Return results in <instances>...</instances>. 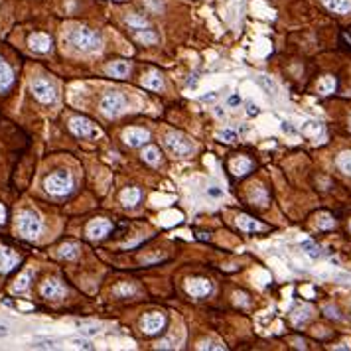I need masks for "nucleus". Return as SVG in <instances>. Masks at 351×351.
Listing matches in <instances>:
<instances>
[{
	"instance_id": "obj_35",
	"label": "nucleus",
	"mask_w": 351,
	"mask_h": 351,
	"mask_svg": "<svg viewBox=\"0 0 351 351\" xmlns=\"http://www.w3.org/2000/svg\"><path fill=\"white\" fill-rule=\"evenodd\" d=\"M197 349H225V345H221L217 341H199Z\"/></svg>"
},
{
	"instance_id": "obj_24",
	"label": "nucleus",
	"mask_w": 351,
	"mask_h": 351,
	"mask_svg": "<svg viewBox=\"0 0 351 351\" xmlns=\"http://www.w3.org/2000/svg\"><path fill=\"white\" fill-rule=\"evenodd\" d=\"M334 91H335V79H334V77L326 75V77H321V79L318 81V93H319V95H330V93H334Z\"/></svg>"
},
{
	"instance_id": "obj_26",
	"label": "nucleus",
	"mask_w": 351,
	"mask_h": 351,
	"mask_svg": "<svg viewBox=\"0 0 351 351\" xmlns=\"http://www.w3.org/2000/svg\"><path fill=\"white\" fill-rule=\"evenodd\" d=\"M30 280H32V272H24L16 278V282L12 284V292H26L28 288H30Z\"/></svg>"
},
{
	"instance_id": "obj_20",
	"label": "nucleus",
	"mask_w": 351,
	"mask_h": 351,
	"mask_svg": "<svg viewBox=\"0 0 351 351\" xmlns=\"http://www.w3.org/2000/svg\"><path fill=\"white\" fill-rule=\"evenodd\" d=\"M251 168H253V162L249 158H245V156H239V158H235L231 162V172L235 176H239V178H241V176H245V174H249Z\"/></svg>"
},
{
	"instance_id": "obj_4",
	"label": "nucleus",
	"mask_w": 351,
	"mask_h": 351,
	"mask_svg": "<svg viewBox=\"0 0 351 351\" xmlns=\"http://www.w3.org/2000/svg\"><path fill=\"white\" fill-rule=\"evenodd\" d=\"M18 231L20 235L26 237V239H36L40 233H42V219L36 211L32 209H26L18 215Z\"/></svg>"
},
{
	"instance_id": "obj_5",
	"label": "nucleus",
	"mask_w": 351,
	"mask_h": 351,
	"mask_svg": "<svg viewBox=\"0 0 351 351\" xmlns=\"http://www.w3.org/2000/svg\"><path fill=\"white\" fill-rule=\"evenodd\" d=\"M125 107H127V99L123 93L119 91H109L103 95L101 99V112L109 119H114V116H121L125 112Z\"/></svg>"
},
{
	"instance_id": "obj_44",
	"label": "nucleus",
	"mask_w": 351,
	"mask_h": 351,
	"mask_svg": "<svg viewBox=\"0 0 351 351\" xmlns=\"http://www.w3.org/2000/svg\"><path fill=\"white\" fill-rule=\"evenodd\" d=\"M215 99H217L215 93H211V95H203V97H201V101H206V103H207V101H215Z\"/></svg>"
},
{
	"instance_id": "obj_34",
	"label": "nucleus",
	"mask_w": 351,
	"mask_h": 351,
	"mask_svg": "<svg viewBox=\"0 0 351 351\" xmlns=\"http://www.w3.org/2000/svg\"><path fill=\"white\" fill-rule=\"evenodd\" d=\"M335 225V221L332 219V215H328V213H321L319 217H318V227L319 229H332Z\"/></svg>"
},
{
	"instance_id": "obj_23",
	"label": "nucleus",
	"mask_w": 351,
	"mask_h": 351,
	"mask_svg": "<svg viewBox=\"0 0 351 351\" xmlns=\"http://www.w3.org/2000/svg\"><path fill=\"white\" fill-rule=\"evenodd\" d=\"M134 38L140 44H156L158 42V34L148 30V28H142V30H134Z\"/></svg>"
},
{
	"instance_id": "obj_37",
	"label": "nucleus",
	"mask_w": 351,
	"mask_h": 351,
	"mask_svg": "<svg viewBox=\"0 0 351 351\" xmlns=\"http://www.w3.org/2000/svg\"><path fill=\"white\" fill-rule=\"evenodd\" d=\"M71 343L79 349H93V343L91 341H87V339H71Z\"/></svg>"
},
{
	"instance_id": "obj_7",
	"label": "nucleus",
	"mask_w": 351,
	"mask_h": 351,
	"mask_svg": "<svg viewBox=\"0 0 351 351\" xmlns=\"http://www.w3.org/2000/svg\"><path fill=\"white\" fill-rule=\"evenodd\" d=\"M69 130L79 138H97L101 136V130L93 127V123L85 116H73L69 121Z\"/></svg>"
},
{
	"instance_id": "obj_22",
	"label": "nucleus",
	"mask_w": 351,
	"mask_h": 351,
	"mask_svg": "<svg viewBox=\"0 0 351 351\" xmlns=\"http://www.w3.org/2000/svg\"><path fill=\"white\" fill-rule=\"evenodd\" d=\"M237 225H239V229H243V231H247V233H255V231H260V229H262V225H260L256 219L249 217V215H239V217H237Z\"/></svg>"
},
{
	"instance_id": "obj_40",
	"label": "nucleus",
	"mask_w": 351,
	"mask_h": 351,
	"mask_svg": "<svg viewBox=\"0 0 351 351\" xmlns=\"http://www.w3.org/2000/svg\"><path fill=\"white\" fill-rule=\"evenodd\" d=\"M324 312H326L330 318H334V319H339V314H337V310H335V308H332V306H326V308H324Z\"/></svg>"
},
{
	"instance_id": "obj_10",
	"label": "nucleus",
	"mask_w": 351,
	"mask_h": 351,
	"mask_svg": "<svg viewBox=\"0 0 351 351\" xmlns=\"http://www.w3.org/2000/svg\"><path fill=\"white\" fill-rule=\"evenodd\" d=\"M211 282L207 278H190L186 282V290L188 294H191L193 298H203V296H209L211 294Z\"/></svg>"
},
{
	"instance_id": "obj_21",
	"label": "nucleus",
	"mask_w": 351,
	"mask_h": 351,
	"mask_svg": "<svg viewBox=\"0 0 351 351\" xmlns=\"http://www.w3.org/2000/svg\"><path fill=\"white\" fill-rule=\"evenodd\" d=\"M138 201H140V190L138 188H127L121 193V203L125 207H134Z\"/></svg>"
},
{
	"instance_id": "obj_38",
	"label": "nucleus",
	"mask_w": 351,
	"mask_h": 351,
	"mask_svg": "<svg viewBox=\"0 0 351 351\" xmlns=\"http://www.w3.org/2000/svg\"><path fill=\"white\" fill-rule=\"evenodd\" d=\"M258 112H260L258 105H255V103H249V105H247V114H249V116H256Z\"/></svg>"
},
{
	"instance_id": "obj_39",
	"label": "nucleus",
	"mask_w": 351,
	"mask_h": 351,
	"mask_svg": "<svg viewBox=\"0 0 351 351\" xmlns=\"http://www.w3.org/2000/svg\"><path fill=\"white\" fill-rule=\"evenodd\" d=\"M32 347L34 349H53L55 345H53V341H40V343H34Z\"/></svg>"
},
{
	"instance_id": "obj_49",
	"label": "nucleus",
	"mask_w": 351,
	"mask_h": 351,
	"mask_svg": "<svg viewBox=\"0 0 351 351\" xmlns=\"http://www.w3.org/2000/svg\"><path fill=\"white\" fill-rule=\"evenodd\" d=\"M116 2H119V0H116Z\"/></svg>"
},
{
	"instance_id": "obj_43",
	"label": "nucleus",
	"mask_w": 351,
	"mask_h": 351,
	"mask_svg": "<svg viewBox=\"0 0 351 351\" xmlns=\"http://www.w3.org/2000/svg\"><path fill=\"white\" fill-rule=\"evenodd\" d=\"M282 130H284V132H288V134H294V132H296L294 128L290 127V123H282Z\"/></svg>"
},
{
	"instance_id": "obj_13",
	"label": "nucleus",
	"mask_w": 351,
	"mask_h": 351,
	"mask_svg": "<svg viewBox=\"0 0 351 351\" xmlns=\"http://www.w3.org/2000/svg\"><path fill=\"white\" fill-rule=\"evenodd\" d=\"M28 46H30V49H34L36 53H48L51 49V38L48 34L36 32L28 38Z\"/></svg>"
},
{
	"instance_id": "obj_27",
	"label": "nucleus",
	"mask_w": 351,
	"mask_h": 351,
	"mask_svg": "<svg viewBox=\"0 0 351 351\" xmlns=\"http://www.w3.org/2000/svg\"><path fill=\"white\" fill-rule=\"evenodd\" d=\"M77 255H79V249H77V245H73V243H65V245L60 247V251H57V256H60V258H67V260L75 258Z\"/></svg>"
},
{
	"instance_id": "obj_31",
	"label": "nucleus",
	"mask_w": 351,
	"mask_h": 351,
	"mask_svg": "<svg viewBox=\"0 0 351 351\" xmlns=\"http://www.w3.org/2000/svg\"><path fill=\"white\" fill-rule=\"evenodd\" d=\"M127 24L132 26L134 30H142V28H148V20H146L144 16H138V14L127 16Z\"/></svg>"
},
{
	"instance_id": "obj_14",
	"label": "nucleus",
	"mask_w": 351,
	"mask_h": 351,
	"mask_svg": "<svg viewBox=\"0 0 351 351\" xmlns=\"http://www.w3.org/2000/svg\"><path fill=\"white\" fill-rule=\"evenodd\" d=\"M18 255L14 253V251H10V249H0V272L2 274H6V272H10L16 265H18Z\"/></svg>"
},
{
	"instance_id": "obj_47",
	"label": "nucleus",
	"mask_w": 351,
	"mask_h": 351,
	"mask_svg": "<svg viewBox=\"0 0 351 351\" xmlns=\"http://www.w3.org/2000/svg\"><path fill=\"white\" fill-rule=\"evenodd\" d=\"M349 229H351V223H349Z\"/></svg>"
},
{
	"instance_id": "obj_28",
	"label": "nucleus",
	"mask_w": 351,
	"mask_h": 351,
	"mask_svg": "<svg viewBox=\"0 0 351 351\" xmlns=\"http://www.w3.org/2000/svg\"><path fill=\"white\" fill-rule=\"evenodd\" d=\"M337 168H339L343 174L351 176V150H345V152H341V154L337 156Z\"/></svg>"
},
{
	"instance_id": "obj_42",
	"label": "nucleus",
	"mask_w": 351,
	"mask_h": 351,
	"mask_svg": "<svg viewBox=\"0 0 351 351\" xmlns=\"http://www.w3.org/2000/svg\"><path fill=\"white\" fill-rule=\"evenodd\" d=\"M6 221V209H4V206L0 203V225H2Z\"/></svg>"
},
{
	"instance_id": "obj_25",
	"label": "nucleus",
	"mask_w": 351,
	"mask_h": 351,
	"mask_svg": "<svg viewBox=\"0 0 351 351\" xmlns=\"http://www.w3.org/2000/svg\"><path fill=\"white\" fill-rule=\"evenodd\" d=\"M142 160L146 164H150V166H158L160 164V152L158 148H154V146H146L144 152H142Z\"/></svg>"
},
{
	"instance_id": "obj_15",
	"label": "nucleus",
	"mask_w": 351,
	"mask_h": 351,
	"mask_svg": "<svg viewBox=\"0 0 351 351\" xmlns=\"http://www.w3.org/2000/svg\"><path fill=\"white\" fill-rule=\"evenodd\" d=\"M107 75L111 77H116V79H125L128 73H130V64L125 62V60H116V62H111L107 67H105Z\"/></svg>"
},
{
	"instance_id": "obj_8",
	"label": "nucleus",
	"mask_w": 351,
	"mask_h": 351,
	"mask_svg": "<svg viewBox=\"0 0 351 351\" xmlns=\"http://www.w3.org/2000/svg\"><path fill=\"white\" fill-rule=\"evenodd\" d=\"M164 326H166V316L160 314V312H150V314H146V316L142 318V321H140L142 332L148 334V335L158 334Z\"/></svg>"
},
{
	"instance_id": "obj_41",
	"label": "nucleus",
	"mask_w": 351,
	"mask_h": 351,
	"mask_svg": "<svg viewBox=\"0 0 351 351\" xmlns=\"http://www.w3.org/2000/svg\"><path fill=\"white\" fill-rule=\"evenodd\" d=\"M99 332H101L99 328H87V330H83V334H85V335H97Z\"/></svg>"
},
{
	"instance_id": "obj_16",
	"label": "nucleus",
	"mask_w": 351,
	"mask_h": 351,
	"mask_svg": "<svg viewBox=\"0 0 351 351\" xmlns=\"http://www.w3.org/2000/svg\"><path fill=\"white\" fill-rule=\"evenodd\" d=\"M249 201L253 206H267L269 203V193H267V188H262L260 184H253L251 186V191H249Z\"/></svg>"
},
{
	"instance_id": "obj_3",
	"label": "nucleus",
	"mask_w": 351,
	"mask_h": 351,
	"mask_svg": "<svg viewBox=\"0 0 351 351\" xmlns=\"http://www.w3.org/2000/svg\"><path fill=\"white\" fill-rule=\"evenodd\" d=\"M164 144H166V148H168L172 154L182 156V158H186V156H190V154L195 152V144H193L186 134L176 132V130H172V132L166 134Z\"/></svg>"
},
{
	"instance_id": "obj_30",
	"label": "nucleus",
	"mask_w": 351,
	"mask_h": 351,
	"mask_svg": "<svg viewBox=\"0 0 351 351\" xmlns=\"http://www.w3.org/2000/svg\"><path fill=\"white\" fill-rule=\"evenodd\" d=\"M310 316H312V308L310 306H302V308H298L294 314H292V321H294L296 326H300V324H304Z\"/></svg>"
},
{
	"instance_id": "obj_11",
	"label": "nucleus",
	"mask_w": 351,
	"mask_h": 351,
	"mask_svg": "<svg viewBox=\"0 0 351 351\" xmlns=\"http://www.w3.org/2000/svg\"><path fill=\"white\" fill-rule=\"evenodd\" d=\"M42 296L48 298V300H57V298H64L65 296V286L62 284V280H57V278H48L42 288Z\"/></svg>"
},
{
	"instance_id": "obj_45",
	"label": "nucleus",
	"mask_w": 351,
	"mask_h": 351,
	"mask_svg": "<svg viewBox=\"0 0 351 351\" xmlns=\"http://www.w3.org/2000/svg\"><path fill=\"white\" fill-rule=\"evenodd\" d=\"M8 335V328L6 326H0V337H6Z\"/></svg>"
},
{
	"instance_id": "obj_1",
	"label": "nucleus",
	"mask_w": 351,
	"mask_h": 351,
	"mask_svg": "<svg viewBox=\"0 0 351 351\" xmlns=\"http://www.w3.org/2000/svg\"><path fill=\"white\" fill-rule=\"evenodd\" d=\"M69 44L81 53H95V51H99L103 48L101 36L95 30L85 28V26L73 28V30L69 32Z\"/></svg>"
},
{
	"instance_id": "obj_12",
	"label": "nucleus",
	"mask_w": 351,
	"mask_h": 351,
	"mask_svg": "<svg viewBox=\"0 0 351 351\" xmlns=\"http://www.w3.org/2000/svg\"><path fill=\"white\" fill-rule=\"evenodd\" d=\"M111 227H112L111 221H107V219H95V221H91L89 225H87V237L93 239V241H99V239H103L105 235H109Z\"/></svg>"
},
{
	"instance_id": "obj_48",
	"label": "nucleus",
	"mask_w": 351,
	"mask_h": 351,
	"mask_svg": "<svg viewBox=\"0 0 351 351\" xmlns=\"http://www.w3.org/2000/svg\"><path fill=\"white\" fill-rule=\"evenodd\" d=\"M349 125H351V121H349Z\"/></svg>"
},
{
	"instance_id": "obj_18",
	"label": "nucleus",
	"mask_w": 351,
	"mask_h": 351,
	"mask_svg": "<svg viewBox=\"0 0 351 351\" xmlns=\"http://www.w3.org/2000/svg\"><path fill=\"white\" fill-rule=\"evenodd\" d=\"M142 85L146 87V89H152V91H162L164 89V79L160 73L156 71H150L146 77H142Z\"/></svg>"
},
{
	"instance_id": "obj_2",
	"label": "nucleus",
	"mask_w": 351,
	"mask_h": 351,
	"mask_svg": "<svg viewBox=\"0 0 351 351\" xmlns=\"http://www.w3.org/2000/svg\"><path fill=\"white\" fill-rule=\"evenodd\" d=\"M44 190L49 195H55V197H64V195L71 193V190H73L71 174L67 170H57V172L49 174L44 180Z\"/></svg>"
},
{
	"instance_id": "obj_17",
	"label": "nucleus",
	"mask_w": 351,
	"mask_h": 351,
	"mask_svg": "<svg viewBox=\"0 0 351 351\" xmlns=\"http://www.w3.org/2000/svg\"><path fill=\"white\" fill-rule=\"evenodd\" d=\"M12 81H14L12 69L8 67V64L2 60V57H0V91H6L12 85Z\"/></svg>"
},
{
	"instance_id": "obj_9",
	"label": "nucleus",
	"mask_w": 351,
	"mask_h": 351,
	"mask_svg": "<svg viewBox=\"0 0 351 351\" xmlns=\"http://www.w3.org/2000/svg\"><path fill=\"white\" fill-rule=\"evenodd\" d=\"M123 140L127 146H130V148H138V146H142L144 142L150 140V132L144 130V128H138V127H130L123 132Z\"/></svg>"
},
{
	"instance_id": "obj_46",
	"label": "nucleus",
	"mask_w": 351,
	"mask_h": 351,
	"mask_svg": "<svg viewBox=\"0 0 351 351\" xmlns=\"http://www.w3.org/2000/svg\"><path fill=\"white\" fill-rule=\"evenodd\" d=\"M239 101H241L239 97H231V99H229V105H237Z\"/></svg>"
},
{
	"instance_id": "obj_6",
	"label": "nucleus",
	"mask_w": 351,
	"mask_h": 351,
	"mask_svg": "<svg viewBox=\"0 0 351 351\" xmlns=\"http://www.w3.org/2000/svg\"><path fill=\"white\" fill-rule=\"evenodd\" d=\"M32 93H34V97H36L40 103H44V105H51V103H55V99H57L55 87H53L48 79H44V77H38V79L32 81Z\"/></svg>"
},
{
	"instance_id": "obj_32",
	"label": "nucleus",
	"mask_w": 351,
	"mask_h": 351,
	"mask_svg": "<svg viewBox=\"0 0 351 351\" xmlns=\"http://www.w3.org/2000/svg\"><path fill=\"white\" fill-rule=\"evenodd\" d=\"M302 249H304V253H306L310 258H319V256H321V249H319L314 241H304V243H302Z\"/></svg>"
},
{
	"instance_id": "obj_33",
	"label": "nucleus",
	"mask_w": 351,
	"mask_h": 351,
	"mask_svg": "<svg viewBox=\"0 0 351 351\" xmlns=\"http://www.w3.org/2000/svg\"><path fill=\"white\" fill-rule=\"evenodd\" d=\"M114 294H116V296H132V294H136V288H134L132 284L125 282V284H119V286L114 288Z\"/></svg>"
},
{
	"instance_id": "obj_36",
	"label": "nucleus",
	"mask_w": 351,
	"mask_h": 351,
	"mask_svg": "<svg viewBox=\"0 0 351 351\" xmlns=\"http://www.w3.org/2000/svg\"><path fill=\"white\" fill-rule=\"evenodd\" d=\"M219 138L223 142H235L237 140V132L235 130H223V132H219Z\"/></svg>"
},
{
	"instance_id": "obj_29",
	"label": "nucleus",
	"mask_w": 351,
	"mask_h": 351,
	"mask_svg": "<svg viewBox=\"0 0 351 351\" xmlns=\"http://www.w3.org/2000/svg\"><path fill=\"white\" fill-rule=\"evenodd\" d=\"M302 132L306 136H319L321 132H324V127H321L318 121H308L302 125Z\"/></svg>"
},
{
	"instance_id": "obj_19",
	"label": "nucleus",
	"mask_w": 351,
	"mask_h": 351,
	"mask_svg": "<svg viewBox=\"0 0 351 351\" xmlns=\"http://www.w3.org/2000/svg\"><path fill=\"white\" fill-rule=\"evenodd\" d=\"M328 10L335 14H349L351 12V0H321Z\"/></svg>"
}]
</instances>
